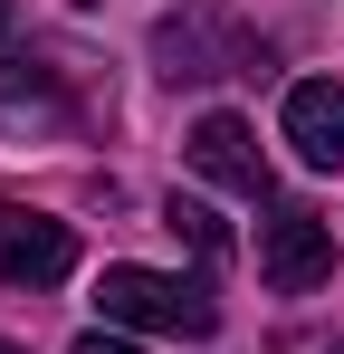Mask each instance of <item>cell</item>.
Here are the masks:
<instances>
[{"label": "cell", "instance_id": "cell-5", "mask_svg": "<svg viewBox=\"0 0 344 354\" xmlns=\"http://www.w3.org/2000/svg\"><path fill=\"white\" fill-rule=\"evenodd\" d=\"M287 144H296V163L344 173V86L335 77H296L287 86Z\"/></svg>", "mask_w": 344, "mask_h": 354}, {"label": "cell", "instance_id": "cell-4", "mask_svg": "<svg viewBox=\"0 0 344 354\" xmlns=\"http://www.w3.org/2000/svg\"><path fill=\"white\" fill-rule=\"evenodd\" d=\"M191 173H211L220 192H239V201H268V192H278L258 134H249L239 115H201V124H191Z\"/></svg>", "mask_w": 344, "mask_h": 354}, {"label": "cell", "instance_id": "cell-3", "mask_svg": "<svg viewBox=\"0 0 344 354\" xmlns=\"http://www.w3.org/2000/svg\"><path fill=\"white\" fill-rule=\"evenodd\" d=\"M67 268H77V230L48 221V211L0 201V278H10V288H57Z\"/></svg>", "mask_w": 344, "mask_h": 354}, {"label": "cell", "instance_id": "cell-7", "mask_svg": "<svg viewBox=\"0 0 344 354\" xmlns=\"http://www.w3.org/2000/svg\"><path fill=\"white\" fill-rule=\"evenodd\" d=\"M163 230H182L191 239V249H211V259H220L229 239H220V221H211V211H201V201H182V192H172V211H163Z\"/></svg>", "mask_w": 344, "mask_h": 354}, {"label": "cell", "instance_id": "cell-6", "mask_svg": "<svg viewBox=\"0 0 344 354\" xmlns=\"http://www.w3.org/2000/svg\"><path fill=\"white\" fill-rule=\"evenodd\" d=\"M48 124H67L57 67H29V58H10V67H0V134H48Z\"/></svg>", "mask_w": 344, "mask_h": 354}, {"label": "cell", "instance_id": "cell-1", "mask_svg": "<svg viewBox=\"0 0 344 354\" xmlns=\"http://www.w3.org/2000/svg\"><path fill=\"white\" fill-rule=\"evenodd\" d=\"M96 306H106V326H144V335H211L220 326L211 288L163 278V268H106L96 278Z\"/></svg>", "mask_w": 344, "mask_h": 354}, {"label": "cell", "instance_id": "cell-11", "mask_svg": "<svg viewBox=\"0 0 344 354\" xmlns=\"http://www.w3.org/2000/svg\"><path fill=\"white\" fill-rule=\"evenodd\" d=\"M325 354H344V345H325Z\"/></svg>", "mask_w": 344, "mask_h": 354}, {"label": "cell", "instance_id": "cell-9", "mask_svg": "<svg viewBox=\"0 0 344 354\" xmlns=\"http://www.w3.org/2000/svg\"><path fill=\"white\" fill-rule=\"evenodd\" d=\"M0 39H10V0H0Z\"/></svg>", "mask_w": 344, "mask_h": 354}, {"label": "cell", "instance_id": "cell-10", "mask_svg": "<svg viewBox=\"0 0 344 354\" xmlns=\"http://www.w3.org/2000/svg\"><path fill=\"white\" fill-rule=\"evenodd\" d=\"M0 354H19V345H0Z\"/></svg>", "mask_w": 344, "mask_h": 354}, {"label": "cell", "instance_id": "cell-8", "mask_svg": "<svg viewBox=\"0 0 344 354\" xmlns=\"http://www.w3.org/2000/svg\"><path fill=\"white\" fill-rule=\"evenodd\" d=\"M67 354H144V345H134V335H77Z\"/></svg>", "mask_w": 344, "mask_h": 354}, {"label": "cell", "instance_id": "cell-2", "mask_svg": "<svg viewBox=\"0 0 344 354\" xmlns=\"http://www.w3.org/2000/svg\"><path fill=\"white\" fill-rule=\"evenodd\" d=\"M258 278L278 297H306L335 278V230L316 221V211H278V221H258Z\"/></svg>", "mask_w": 344, "mask_h": 354}]
</instances>
